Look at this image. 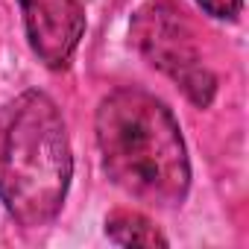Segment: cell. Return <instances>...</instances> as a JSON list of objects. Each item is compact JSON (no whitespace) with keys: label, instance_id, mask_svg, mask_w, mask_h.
<instances>
[{"label":"cell","instance_id":"1","mask_svg":"<svg viewBox=\"0 0 249 249\" xmlns=\"http://www.w3.org/2000/svg\"><path fill=\"white\" fill-rule=\"evenodd\" d=\"M100 164L111 185L153 208H182L191 156L173 108L141 85L111 88L94 111Z\"/></svg>","mask_w":249,"mask_h":249},{"label":"cell","instance_id":"2","mask_svg":"<svg viewBox=\"0 0 249 249\" xmlns=\"http://www.w3.org/2000/svg\"><path fill=\"white\" fill-rule=\"evenodd\" d=\"M73 179V150L59 103L27 88L0 108V205L24 229L56 223Z\"/></svg>","mask_w":249,"mask_h":249},{"label":"cell","instance_id":"3","mask_svg":"<svg viewBox=\"0 0 249 249\" xmlns=\"http://www.w3.org/2000/svg\"><path fill=\"white\" fill-rule=\"evenodd\" d=\"M129 41L138 56L164 73L194 108H211L220 82L202 56L196 27L176 0H147L129 21Z\"/></svg>","mask_w":249,"mask_h":249},{"label":"cell","instance_id":"4","mask_svg":"<svg viewBox=\"0 0 249 249\" xmlns=\"http://www.w3.org/2000/svg\"><path fill=\"white\" fill-rule=\"evenodd\" d=\"M18 9L36 59L53 73L68 71L85 36L82 0H18Z\"/></svg>","mask_w":249,"mask_h":249},{"label":"cell","instance_id":"5","mask_svg":"<svg viewBox=\"0 0 249 249\" xmlns=\"http://www.w3.org/2000/svg\"><path fill=\"white\" fill-rule=\"evenodd\" d=\"M103 231L106 237L114 243V246H170V237L141 211H132V208H114L106 214V223H103Z\"/></svg>","mask_w":249,"mask_h":249},{"label":"cell","instance_id":"6","mask_svg":"<svg viewBox=\"0 0 249 249\" xmlns=\"http://www.w3.org/2000/svg\"><path fill=\"white\" fill-rule=\"evenodd\" d=\"M194 3L214 21H237L243 12V0H194Z\"/></svg>","mask_w":249,"mask_h":249}]
</instances>
